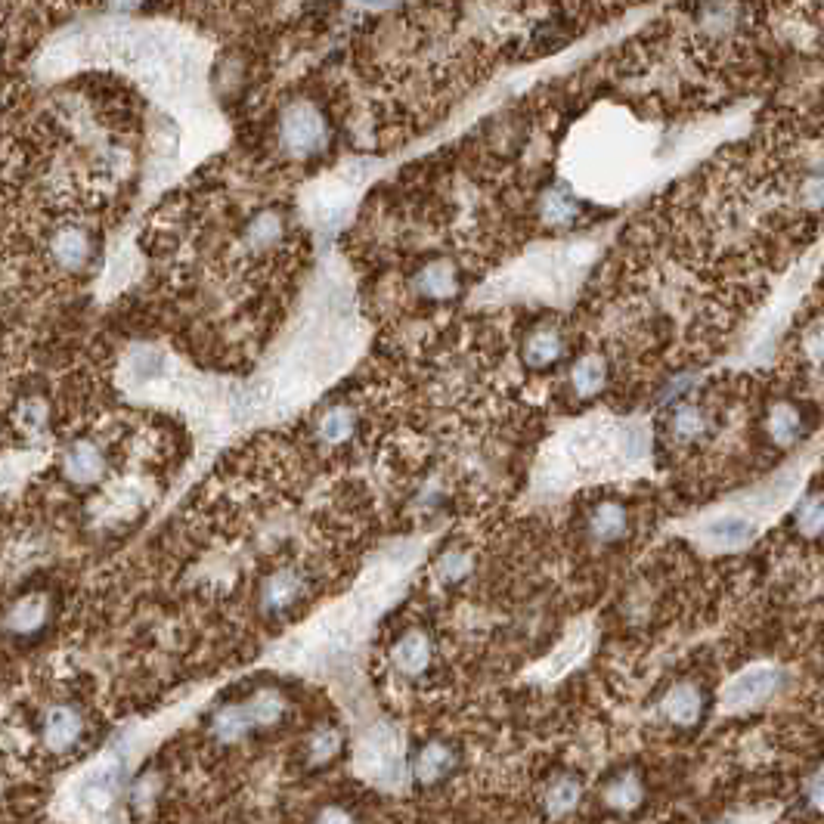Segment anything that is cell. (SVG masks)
I'll list each match as a JSON object with an SVG mask.
<instances>
[{"mask_svg": "<svg viewBox=\"0 0 824 824\" xmlns=\"http://www.w3.org/2000/svg\"><path fill=\"white\" fill-rule=\"evenodd\" d=\"M809 800L824 812V766H821V772L812 778V784H809Z\"/></svg>", "mask_w": 824, "mask_h": 824, "instance_id": "cb8c5ba5", "label": "cell"}, {"mask_svg": "<svg viewBox=\"0 0 824 824\" xmlns=\"http://www.w3.org/2000/svg\"><path fill=\"white\" fill-rule=\"evenodd\" d=\"M645 797V787H642V778L636 772H623L617 778H611V784L605 787V800L608 806L626 812V809H636Z\"/></svg>", "mask_w": 824, "mask_h": 824, "instance_id": "ac0fdd59", "label": "cell"}, {"mask_svg": "<svg viewBox=\"0 0 824 824\" xmlns=\"http://www.w3.org/2000/svg\"><path fill=\"white\" fill-rule=\"evenodd\" d=\"M59 468H62V478H69L72 484H97L109 468V453L97 440L78 437L69 443L66 453H62Z\"/></svg>", "mask_w": 824, "mask_h": 824, "instance_id": "9c48e42d", "label": "cell"}, {"mask_svg": "<svg viewBox=\"0 0 824 824\" xmlns=\"http://www.w3.org/2000/svg\"><path fill=\"white\" fill-rule=\"evenodd\" d=\"M38 735L44 750L50 753H69L81 744V738L87 735V725L78 707L72 704H50L41 716Z\"/></svg>", "mask_w": 824, "mask_h": 824, "instance_id": "52a82bcc", "label": "cell"}, {"mask_svg": "<svg viewBox=\"0 0 824 824\" xmlns=\"http://www.w3.org/2000/svg\"><path fill=\"white\" fill-rule=\"evenodd\" d=\"M391 663L403 679H419L434 663V642L422 629H406L391 648Z\"/></svg>", "mask_w": 824, "mask_h": 824, "instance_id": "30bf717a", "label": "cell"}, {"mask_svg": "<svg viewBox=\"0 0 824 824\" xmlns=\"http://www.w3.org/2000/svg\"><path fill=\"white\" fill-rule=\"evenodd\" d=\"M794 515H797V527L803 533H818L824 527V499L821 496H806L794 505Z\"/></svg>", "mask_w": 824, "mask_h": 824, "instance_id": "7402d4cb", "label": "cell"}, {"mask_svg": "<svg viewBox=\"0 0 824 824\" xmlns=\"http://www.w3.org/2000/svg\"><path fill=\"white\" fill-rule=\"evenodd\" d=\"M459 769V750L447 741H428L412 756V778L419 784H440Z\"/></svg>", "mask_w": 824, "mask_h": 824, "instance_id": "8fae6325", "label": "cell"}, {"mask_svg": "<svg viewBox=\"0 0 824 824\" xmlns=\"http://www.w3.org/2000/svg\"><path fill=\"white\" fill-rule=\"evenodd\" d=\"M589 536L595 543L601 546H611L617 540H623L626 530H629V512H626V505L617 502V499H605V502H598L595 509L589 512Z\"/></svg>", "mask_w": 824, "mask_h": 824, "instance_id": "7c38bea8", "label": "cell"}, {"mask_svg": "<svg viewBox=\"0 0 824 824\" xmlns=\"http://www.w3.org/2000/svg\"><path fill=\"white\" fill-rule=\"evenodd\" d=\"M468 570H471V558L465 555V549H450V552H443L437 558V577L443 583H459L468 577Z\"/></svg>", "mask_w": 824, "mask_h": 824, "instance_id": "44dd1931", "label": "cell"}, {"mask_svg": "<svg viewBox=\"0 0 824 824\" xmlns=\"http://www.w3.org/2000/svg\"><path fill=\"white\" fill-rule=\"evenodd\" d=\"M815 462V450H806L794 462L781 465L766 481H759L732 499H725L719 509L697 518L691 540L707 552H741L753 546L790 505L800 502L806 478Z\"/></svg>", "mask_w": 824, "mask_h": 824, "instance_id": "6da1fadb", "label": "cell"}, {"mask_svg": "<svg viewBox=\"0 0 824 824\" xmlns=\"http://www.w3.org/2000/svg\"><path fill=\"white\" fill-rule=\"evenodd\" d=\"M605 385H608V363L598 354H586L570 366V391H574L580 400L601 394Z\"/></svg>", "mask_w": 824, "mask_h": 824, "instance_id": "5bb4252c", "label": "cell"}, {"mask_svg": "<svg viewBox=\"0 0 824 824\" xmlns=\"http://www.w3.org/2000/svg\"><path fill=\"white\" fill-rule=\"evenodd\" d=\"M790 673L778 663H753V667L741 670L738 676H732L722 688L719 697V710L722 713H744L753 707H763L787 688Z\"/></svg>", "mask_w": 824, "mask_h": 824, "instance_id": "3957f363", "label": "cell"}, {"mask_svg": "<svg viewBox=\"0 0 824 824\" xmlns=\"http://www.w3.org/2000/svg\"><path fill=\"white\" fill-rule=\"evenodd\" d=\"M583 797V787L574 775H555L546 790H543V806L552 818H564L567 812H574Z\"/></svg>", "mask_w": 824, "mask_h": 824, "instance_id": "2e32d148", "label": "cell"}, {"mask_svg": "<svg viewBox=\"0 0 824 824\" xmlns=\"http://www.w3.org/2000/svg\"><path fill=\"white\" fill-rule=\"evenodd\" d=\"M329 140H332V121L310 100H298L292 106H285L276 118L273 143H276V152L282 158H289V162H307V158H316L320 152L329 149Z\"/></svg>", "mask_w": 824, "mask_h": 824, "instance_id": "7a4b0ae2", "label": "cell"}, {"mask_svg": "<svg viewBox=\"0 0 824 824\" xmlns=\"http://www.w3.org/2000/svg\"><path fill=\"white\" fill-rule=\"evenodd\" d=\"M313 824H357V818H354L351 809H344V806H323L320 812H316Z\"/></svg>", "mask_w": 824, "mask_h": 824, "instance_id": "603a6c76", "label": "cell"}, {"mask_svg": "<svg viewBox=\"0 0 824 824\" xmlns=\"http://www.w3.org/2000/svg\"><path fill=\"white\" fill-rule=\"evenodd\" d=\"M285 713V701L279 694H255L245 704H224L214 716H211V735L220 744H236L242 738H248L258 728H267L273 722H279Z\"/></svg>", "mask_w": 824, "mask_h": 824, "instance_id": "277c9868", "label": "cell"}, {"mask_svg": "<svg viewBox=\"0 0 824 824\" xmlns=\"http://www.w3.org/2000/svg\"><path fill=\"white\" fill-rule=\"evenodd\" d=\"M47 623V598L44 595H25L13 601L7 611V632L13 636H28Z\"/></svg>", "mask_w": 824, "mask_h": 824, "instance_id": "9a60e30c", "label": "cell"}, {"mask_svg": "<svg viewBox=\"0 0 824 824\" xmlns=\"http://www.w3.org/2000/svg\"><path fill=\"white\" fill-rule=\"evenodd\" d=\"M567 357V329L558 320H533L518 338V360L527 372H549Z\"/></svg>", "mask_w": 824, "mask_h": 824, "instance_id": "5b68a950", "label": "cell"}, {"mask_svg": "<svg viewBox=\"0 0 824 824\" xmlns=\"http://www.w3.org/2000/svg\"><path fill=\"white\" fill-rule=\"evenodd\" d=\"M357 431H360V412L354 403H344V400L326 403L313 419L316 443H323L326 450L347 447V443L357 437Z\"/></svg>", "mask_w": 824, "mask_h": 824, "instance_id": "ba28073f", "label": "cell"}, {"mask_svg": "<svg viewBox=\"0 0 824 824\" xmlns=\"http://www.w3.org/2000/svg\"><path fill=\"white\" fill-rule=\"evenodd\" d=\"M769 434H772V440L778 443V447H790V443H794L797 434H800V412L794 406H787V403L775 406L772 419H769Z\"/></svg>", "mask_w": 824, "mask_h": 824, "instance_id": "d6986e66", "label": "cell"}, {"mask_svg": "<svg viewBox=\"0 0 824 824\" xmlns=\"http://www.w3.org/2000/svg\"><path fill=\"white\" fill-rule=\"evenodd\" d=\"M660 707H663V716H667L673 725L688 728V725H694L697 719H701V713H704V694H701V688L691 685V682H679V685H673L667 691V697H663Z\"/></svg>", "mask_w": 824, "mask_h": 824, "instance_id": "4fadbf2b", "label": "cell"}, {"mask_svg": "<svg viewBox=\"0 0 824 824\" xmlns=\"http://www.w3.org/2000/svg\"><path fill=\"white\" fill-rule=\"evenodd\" d=\"M341 750V735L338 728H323V732H316L313 741L307 744V759L310 766H326L329 759H335Z\"/></svg>", "mask_w": 824, "mask_h": 824, "instance_id": "ffe728a7", "label": "cell"}, {"mask_svg": "<svg viewBox=\"0 0 824 824\" xmlns=\"http://www.w3.org/2000/svg\"><path fill=\"white\" fill-rule=\"evenodd\" d=\"M118 794V769L106 766L100 772H93L84 784H81V800L93 809H106Z\"/></svg>", "mask_w": 824, "mask_h": 824, "instance_id": "e0dca14e", "label": "cell"}, {"mask_svg": "<svg viewBox=\"0 0 824 824\" xmlns=\"http://www.w3.org/2000/svg\"><path fill=\"white\" fill-rule=\"evenodd\" d=\"M307 598V577L295 567H279L261 580L258 601L267 617H285L292 614Z\"/></svg>", "mask_w": 824, "mask_h": 824, "instance_id": "8992f818", "label": "cell"}]
</instances>
